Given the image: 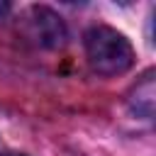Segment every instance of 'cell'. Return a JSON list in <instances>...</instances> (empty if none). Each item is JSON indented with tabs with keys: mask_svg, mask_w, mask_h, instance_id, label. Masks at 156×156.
<instances>
[{
	"mask_svg": "<svg viewBox=\"0 0 156 156\" xmlns=\"http://www.w3.org/2000/svg\"><path fill=\"white\" fill-rule=\"evenodd\" d=\"M129 105H132V110L139 117H146L149 119L154 115V76L151 73H146L144 80L134 88V93L129 98Z\"/></svg>",
	"mask_w": 156,
	"mask_h": 156,
	"instance_id": "3957f363",
	"label": "cell"
},
{
	"mask_svg": "<svg viewBox=\"0 0 156 156\" xmlns=\"http://www.w3.org/2000/svg\"><path fill=\"white\" fill-rule=\"evenodd\" d=\"M85 56L93 71L100 76H119L134 63V49L127 37L105 24L90 27L85 32Z\"/></svg>",
	"mask_w": 156,
	"mask_h": 156,
	"instance_id": "6da1fadb",
	"label": "cell"
},
{
	"mask_svg": "<svg viewBox=\"0 0 156 156\" xmlns=\"http://www.w3.org/2000/svg\"><path fill=\"white\" fill-rule=\"evenodd\" d=\"M24 32L39 46H61L66 39L61 17L49 7H29L24 15Z\"/></svg>",
	"mask_w": 156,
	"mask_h": 156,
	"instance_id": "7a4b0ae2",
	"label": "cell"
},
{
	"mask_svg": "<svg viewBox=\"0 0 156 156\" xmlns=\"http://www.w3.org/2000/svg\"><path fill=\"white\" fill-rule=\"evenodd\" d=\"M0 156H24V154H17V151H5V154H0Z\"/></svg>",
	"mask_w": 156,
	"mask_h": 156,
	"instance_id": "277c9868",
	"label": "cell"
}]
</instances>
